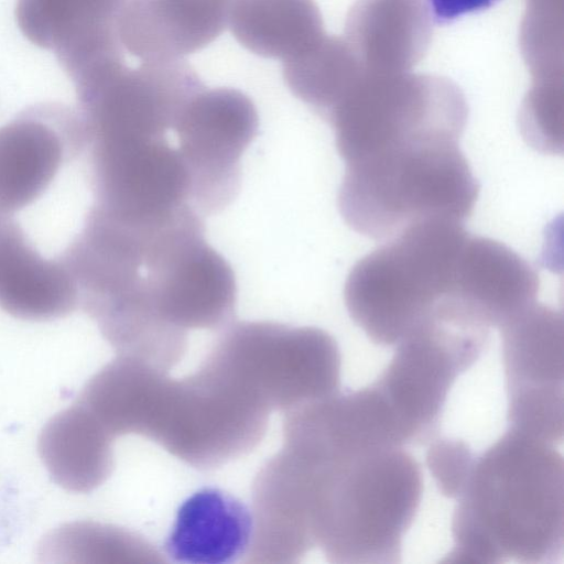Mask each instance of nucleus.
<instances>
[{
	"mask_svg": "<svg viewBox=\"0 0 564 564\" xmlns=\"http://www.w3.org/2000/svg\"><path fill=\"white\" fill-rule=\"evenodd\" d=\"M445 563L555 564L564 546V462L510 427L475 462L455 499Z\"/></svg>",
	"mask_w": 564,
	"mask_h": 564,
	"instance_id": "1",
	"label": "nucleus"
},
{
	"mask_svg": "<svg viewBox=\"0 0 564 564\" xmlns=\"http://www.w3.org/2000/svg\"><path fill=\"white\" fill-rule=\"evenodd\" d=\"M316 546L336 564L401 562L402 541L423 491L422 469L403 446L304 457Z\"/></svg>",
	"mask_w": 564,
	"mask_h": 564,
	"instance_id": "2",
	"label": "nucleus"
},
{
	"mask_svg": "<svg viewBox=\"0 0 564 564\" xmlns=\"http://www.w3.org/2000/svg\"><path fill=\"white\" fill-rule=\"evenodd\" d=\"M478 192L458 140L415 138L347 163L338 208L355 231L388 240L427 219L463 223Z\"/></svg>",
	"mask_w": 564,
	"mask_h": 564,
	"instance_id": "3",
	"label": "nucleus"
},
{
	"mask_svg": "<svg viewBox=\"0 0 564 564\" xmlns=\"http://www.w3.org/2000/svg\"><path fill=\"white\" fill-rule=\"evenodd\" d=\"M468 235L462 221L427 219L366 254L345 282L351 319L375 344L395 346L453 295Z\"/></svg>",
	"mask_w": 564,
	"mask_h": 564,
	"instance_id": "4",
	"label": "nucleus"
},
{
	"mask_svg": "<svg viewBox=\"0 0 564 564\" xmlns=\"http://www.w3.org/2000/svg\"><path fill=\"white\" fill-rule=\"evenodd\" d=\"M271 411L286 412L340 387L335 338L313 326L238 322L216 339L203 361Z\"/></svg>",
	"mask_w": 564,
	"mask_h": 564,
	"instance_id": "5",
	"label": "nucleus"
},
{
	"mask_svg": "<svg viewBox=\"0 0 564 564\" xmlns=\"http://www.w3.org/2000/svg\"><path fill=\"white\" fill-rule=\"evenodd\" d=\"M269 415L237 384L200 365L182 380L162 376L141 436L192 467L210 469L250 453L263 438Z\"/></svg>",
	"mask_w": 564,
	"mask_h": 564,
	"instance_id": "6",
	"label": "nucleus"
},
{
	"mask_svg": "<svg viewBox=\"0 0 564 564\" xmlns=\"http://www.w3.org/2000/svg\"><path fill=\"white\" fill-rule=\"evenodd\" d=\"M468 117L463 91L452 80L412 74L366 73L327 117L345 163L398 141L460 138Z\"/></svg>",
	"mask_w": 564,
	"mask_h": 564,
	"instance_id": "7",
	"label": "nucleus"
},
{
	"mask_svg": "<svg viewBox=\"0 0 564 564\" xmlns=\"http://www.w3.org/2000/svg\"><path fill=\"white\" fill-rule=\"evenodd\" d=\"M73 84L87 145L170 139L186 104L205 87L182 58L143 61L137 68L112 62Z\"/></svg>",
	"mask_w": 564,
	"mask_h": 564,
	"instance_id": "8",
	"label": "nucleus"
},
{
	"mask_svg": "<svg viewBox=\"0 0 564 564\" xmlns=\"http://www.w3.org/2000/svg\"><path fill=\"white\" fill-rule=\"evenodd\" d=\"M488 338L487 328L431 314L395 345L372 384L405 446L432 437L453 383L476 362Z\"/></svg>",
	"mask_w": 564,
	"mask_h": 564,
	"instance_id": "9",
	"label": "nucleus"
},
{
	"mask_svg": "<svg viewBox=\"0 0 564 564\" xmlns=\"http://www.w3.org/2000/svg\"><path fill=\"white\" fill-rule=\"evenodd\" d=\"M258 130L253 101L235 88L204 87L184 107L175 132L192 205L202 216L220 212L237 196L240 159Z\"/></svg>",
	"mask_w": 564,
	"mask_h": 564,
	"instance_id": "10",
	"label": "nucleus"
},
{
	"mask_svg": "<svg viewBox=\"0 0 564 564\" xmlns=\"http://www.w3.org/2000/svg\"><path fill=\"white\" fill-rule=\"evenodd\" d=\"M509 426L563 440V315L532 303L500 327Z\"/></svg>",
	"mask_w": 564,
	"mask_h": 564,
	"instance_id": "11",
	"label": "nucleus"
},
{
	"mask_svg": "<svg viewBox=\"0 0 564 564\" xmlns=\"http://www.w3.org/2000/svg\"><path fill=\"white\" fill-rule=\"evenodd\" d=\"M77 109L40 102L0 127V213L13 215L34 203L65 163L86 150Z\"/></svg>",
	"mask_w": 564,
	"mask_h": 564,
	"instance_id": "12",
	"label": "nucleus"
},
{
	"mask_svg": "<svg viewBox=\"0 0 564 564\" xmlns=\"http://www.w3.org/2000/svg\"><path fill=\"white\" fill-rule=\"evenodd\" d=\"M126 0H17L15 19L34 45L50 50L74 82L123 59L118 21Z\"/></svg>",
	"mask_w": 564,
	"mask_h": 564,
	"instance_id": "13",
	"label": "nucleus"
},
{
	"mask_svg": "<svg viewBox=\"0 0 564 564\" xmlns=\"http://www.w3.org/2000/svg\"><path fill=\"white\" fill-rule=\"evenodd\" d=\"M231 0H126L118 21L122 46L142 61L180 59L225 30Z\"/></svg>",
	"mask_w": 564,
	"mask_h": 564,
	"instance_id": "14",
	"label": "nucleus"
},
{
	"mask_svg": "<svg viewBox=\"0 0 564 564\" xmlns=\"http://www.w3.org/2000/svg\"><path fill=\"white\" fill-rule=\"evenodd\" d=\"M539 286L535 269L512 249L468 235L451 299L481 325L500 327L536 302Z\"/></svg>",
	"mask_w": 564,
	"mask_h": 564,
	"instance_id": "15",
	"label": "nucleus"
},
{
	"mask_svg": "<svg viewBox=\"0 0 564 564\" xmlns=\"http://www.w3.org/2000/svg\"><path fill=\"white\" fill-rule=\"evenodd\" d=\"M0 213V308L23 321L47 322L78 308V294L64 264L46 259L17 220Z\"/></svg>",
	"mask_w": 564,
	"mask_h": 564,
	"instance_id": "16",
	"label": "nucleus"
},
{
	"mask_svg": "<svg viewBox=\"0 0 564 564\" xmlns=\"http://www.w3.org/2000/svg\"><path fill=\"white\" fill-rule=\"evenodd\" d=\"M432 21L421 0H358L345 40L369 74L409 72L424 55Z\"/></svg>",
	"mask_w": 564,
	"mask_h": 564,
	"instance_id": "17",
	"label": "nucleus"
},
{
	"mask_svg": "<svg viewBox=\"0 0 564 564\" xmlns=\"http://www.w3.org/2000/svg\"><path fill=\"white\" fill-rule=\"evenodd\" d=\"M251 536V509L221 489L206 487L180 506L164 550L176 563L230 564L246 555Z\"/></svg>",
	"mask_w": 564,
	"mask_h": 564,
	"instance_id": "18",
	"label": "nucleus"
},
{
	"mask_svg": "<svg viewBox=\"0 0 564 564\" xmlns=\"http://www.w3.org/2000/svg\"><path fill=\"white\" fill-rule=\"evenodd\" d=\"M113 442L115 437L76 400L45 424L37 449L58 486L84 494L98 488L111 475Z\"/></svg>",
	"mask_w": 564,
	"mask_h": 564,
	"instance_id": "19",
	"label": "nucleus"
},
{
	"mask_svg": "<svg viewBox=\"0 0 564 564\" xmlns=\"http://www.w3.org/2000/svg\"><path fill=\"white\" fill-rule=\"evenodd\" d=\"M228 24L241 46L282 62L310 50L326 35L314 0H231Z\"/></svg>",
	"mask_w": 564,
	"mask_h": 564,
	"instance_id": "20",
	"label": "nucleus"
},
{
	"mask_svg": "<svg viewBox=\"0 0 564 564\" xmlns=\"http://www.w3.org/2000/svg\"><path fill=\"white\" fill-rule=\"evenodd\" d=\"M282 72L292 94L324 119L366 74L347 41L327 34L310 50L283 61Z\"/></svg>",
	"mask_w": 564,
	"mask_h": 564,
	"instance_id": "21",
	"label": "nucleus"
},
{
	"mask_svg": "<svg viewBox=\"0 0 564 564\" xmlns=\"http://www.w3.org/2000/svg\"><path fill=\"white\" fill-rule=\"evenodd\" d=\"M37 555L48 563H161L156 549L138 534L115 525L76 521L50 532Z\"/></svg>",
	"mask_w": 564,
	"mask_h": 564,
	"instance_id": "22",
	"label": "nucleus"
},
{
	"mask_svg": "<svg viewBox=\"0 0 564 564\" xmlns=\"http://www.w3.org/2000/svg\"><path fill=\"white\" fill-rule=\"evenodd\" d=\"M562 84L545 83L529 94L520 121L524 138L536 150L562 152Z\"/></svg>",
	"mask_w": 564,
	"mask_h": 564,
	"instance_id": "23",
	"label": "nucleus"
},
{
	"mask_svg": "<svg viewBox=\"0 0 564 564\" xmlns=\"http://www.w3.org/2000/svg\"><path fill=\"white\" fill-rule=\"evenodd\" d=\"M475 454L464 441L434 440L426 452V466L438 491L451 499L462 492L475 462Z\"/></svg>",
	"mask_w": 564,
	"mask_h": 564,
	"instance_id": "24",
	"label": "nucleus"
},
{
	"mask_svg": "<svg viewBox=\"0 0 564 564\" xmlns=\"http://www.w3.org/2000/svg\"><path fill=\"white\" fill-rule=\"evenodd\" d=\"M500 0H421L432 23L449 24L460 17L491 8Z\"/></svg>",
	"mask_w": 564,
	"mask_h": 564,
	"instance_id": "25",
	"label": "nucleus"
}]
</instances>
